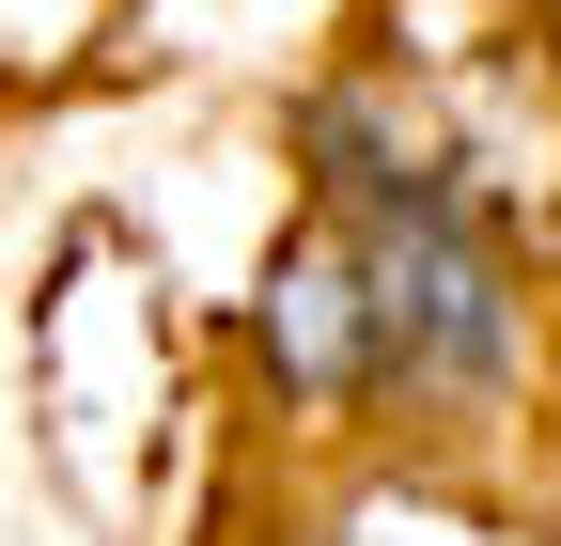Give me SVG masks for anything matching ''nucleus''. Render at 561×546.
<instances>
[{
	"mask_svg": "<svg viewBox=\"0 0 561 546\" xmlns=\"http://www.w3.org/2000/svg\"><path fill=\"white\" fill-rule=\"evenodd\" d=\"M312 157V219L297 250L265 265V312L250 344L297 406H453V390H500L515 375V265L483 235V203L453 187V157L421 141L390 94H328L297 125Z\"/></svg>",
	"mask_w": 561,
	"mask_h": 546,
	"instance_id": "nucleus-1",
	"label": "nucleus"
}]
</instances>
